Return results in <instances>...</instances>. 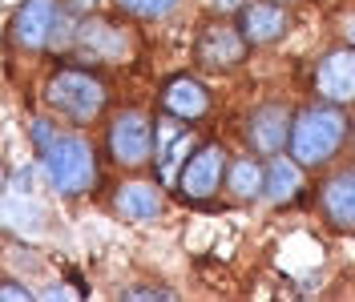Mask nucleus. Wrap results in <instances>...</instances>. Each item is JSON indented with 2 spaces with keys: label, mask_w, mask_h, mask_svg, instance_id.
I'll return each mask as SVG.
<instances>
[{
  "label": "nucleus",
  "mask_w": 355,
  "mask_h": 302,
  "mask_svg": "<svg viewBox=\"0 0 355 302\" xmlns=\"http://www.w3.org/2000/svg\"><path fill=\"white\" fill-rule=\"evenodd\" d=\"M347 137V117L339 113V105H311L303 109L295 121H291V157L303 166V170H315V166H327L339 145Z\"/></svg>",
  "instance_id": "1"
},
{
  "label": "nucleus",
  "mask_w": 355,
  "mask_h": 302,
  "mask_svg": "<svg viewBox=\"0 0 355 302\" xmlns=\"http://www.w3.org/2000/svg\"><path fill=\"white\" fill-rule=\"evenodd\" d=\"M105 101H110L105 81L89 69H61L44 81V105L69 117L73 125H93L105 113Z\"/></svg>",
  "instance_id": "2"
},
{
  "label": "nucleus",
  "mask_w": 355,
  "mask_h": 302,
  "mask_svg": "<svg viewBox=\"0 0 355 302\" xmlns=\"http://www.w3.org/2000/svg\"><path fill=\"white\" fill-rule=\"evenodd\" d=\"M44 173L53 181L57 194H85L89 186L97 181V157H93V145L81 141V137H57L49 150H41Z\"/></svg>",
  "instance_id": "3"
},
{
  "label": "nucleus",
  "mask_w": 355,
  "mask_h": 302,
  "mask_svg": "<svg viewBox=\"0 0 355 302\" xmlns=\"http://www.w3.org/2000/svg\"><path fill=\"white\" fill-rule=\"evenodd\" d=\"M154 121L146 117V113H137V109H125V113H117L110 125V137H105V145H110V157L117 166H141V161H150V153H154Z\"/></svg>",
  "instance_id": "4"
},
{
  "label": "nucleus",
  "mask_w": 355,
  "mask_h": 302,
  "mask_svg": "<svg viewBox=\"0 0 355 302\" xmlns=\"http://www.w3.org/2000/svg\"><path fill=\"white\" fill-rule=\"evenodd\" d=\"M315 93L331 105L355 101V44H339L315 65Z\"/></svg>",
  "instance_id": "5"
},
{
  "label": "nucleus",
  "mask_w": 355,
  "mask_h": 302,
  "mask_svg": "<svg viewBox=\"0 0 355 302\" xmlns=\"http://www.w3.org/2000/svg\"><path fill=\"white\" fill-rule=\"evenodd\" d=\"M222 173H226V161H222L218 145H198L190 153V161L182 166V173H178V190L190 202H206V197L218 194V186L226 181Z\"/></svg>",
  "instance_id": "6"
},
{
  "label": "nucleus",
  "mask_w": 355,
  "mask_h": 302,
  "mask_svg": "<svg viewBox=\"0 0 355 302\" xmlns=\"http://www.w3.org/2000/svg\"><path fill=\"white\" fill-rule=\"evenodd\" d=\"M246 37H243V28H234V24H226V21H210L206 28L198 33V44H194V53H198V61L206 69H234V65H243V57H246Z\"/></svg>",
  "instance_id": "7"
},
{
  "label": "nucleus",
  "mask_w": 355,
  "mask_h": 302,
  "mask_svg": "<svg viewBox=\"0 0 355 302\" xmlns=\"http://www.w3.org/2000/svg\"><path fill=\"white\" fill-rule=\"evenodd\" d=\"M61 21L57 0H24L12 17V44L24 53H41L44 44L53 41V28Z\"/></svg>",
  "instance_id": "8"
},
{
  "label": "nucleus",
  "mask_w": 355,
  "mask_h": 302,
  "mask_svg": "<svg viewBox=\"0 0 355 302\" xmlns=\"http://www.w3.org/2000/svg\"><path fill=\"white\" fill-rule=\"evenodd\" d=\"M206 109H210V93H206V85H202L198 77L178 73V77L166 81V89H162V113L194 125L198 117H206Z\"/></svg>",
  "instance_id": "9"
},
{
  "label": "nucleus",
  "mask_w": 355,
  "mask_h": 302,
  "mask_svg": "<svg viewBox=\"0 0 355 302\" xmlns=\"http://www.w3.org/2000/svg\"><path fill=\"white\" fill-rule=\"evenodd\" d=\"M287 8L283 4H275V0H246L243 4V12H239V28H243V37L254 48L259 44H275V41H283L287 37Z\"/></svg>",
  "instance_id": "10"
},
{
  "label": "nucleus",
  "mask_w": 355,
  "mask_h": 302,
  "mask_svg": "<svg viewBox=\"0 0 355 302\" xmlns=\"http://www.w3.org/2000/svg\"><path fill=\"white\" fill-rule=\"evenodd\" d=\"M157 177L162 181H174L182 166L190 161V130H186V121H178V117H157Z\"/></svg>",
  "instance_id": "11"
},
{
  "label": "nucleus",
  "mask_w": 355,
  "mask_h": 302,
  "mask_svg": "<svg viewBox=\"0 0 355 302\" xmlns=\"http://www.w3.org/2000/svg\"><path fill=\"white\" fill-rule=\"evenodd\" d=\"M291 117L287 105H259L246 121V137L254 153H279L291 141Z\"/></svg>",
  "instance_id": "12"
},
{
  "label": "nucleus",
  "mask_w": 355,
  "mask_h": 302,
  "mask_svg": "<svg viewBox=\"0 0 355 302\" xmlns=\"http://www.w3.org/2000/svg\"><path fill=\"white\" fill-rule=\"evenodd\" d=\"M77 48H81L85 57H93V61H121V57H130V53H125V48H130L125 33H121L117 24H110L105 17L81 21V28H77Z\"/></svg>",
  "instance_id": "13"
},
{
  "label": "nucleus",
  "mask_w": 355,
  "mask_h": 302,
  "mask_svg": "<svg viewBox=\"0 0 355 302\" xmlns=\"http://www.w3.org/2000/svg\"><path fill=\"white\" fill-rule=\"evenodd\" d=\"M323 217L335 230H355V170H339L319 194Z\"/></svg>",
  "instance_id": "14"
},
{
  "label": "nucleus",
  "mask_w": 355,
  "mask_h": 302,
  "mask_svg": "<svg viewBox=\"0 0 355 302\" xmlns=\"http://www.w3.org/2000/svg\"><path fill=\"white\" fill-rule=\"evenodd\" d=\"M113 206H117V214H125L130 222H150V217L162 214V190L150 186V181H125L113 194Z\"/></svg>",
  "instance_id": "15"
},
{
  "label": "nucleus",
  "mask_w": 355,
  "mask_h": 302,
  "mask_svg": "<svg viewBox=\"0 0 355 302\" xmlns=\"http://www.w3.org/2000/svg\"><path fill=\"white\" fill-rule=\"evenodd\" d=\"M226 190L234 197H243V202H250V197H259L266 190V170L254 157H239V161L226 166Z\"/></svg>",
  "instance_id": "16"
},
{
  "label": "nucleus",
  "mask_w": 355,
  "mask_h": 302,
  "mask_svg": "<svg viewBox=\"0 0 355 302\" xmlns=\"http://www.w3.org/2000/svg\"><path fill=\"white\" fill-rule=\"evenodd\" d=\"M303 166L295 161V157H275L270 166H266V190L263 194L270 197V202H287V197H295L299 194V186H303Z\"/></svg>",
  "instance_id": "17"
},
{
  "label": "nucleus",
  "mask_w": 355,
  "mask_h": 302,
  "mask_svg": "<svg viewBox=\"0 0 355 302\" xmlns=\"http://www.w3.org/2000/svg\"><path fill=\"white\" fill-rule=\"evenodd\" d=\"M178 0H117V8L125 17H137V21H157L166 12H174Z\"/></svg>",
  "instance_id": "18"
},
{
  "label": "nucleus",
  "mask_w": 355,
  "mask_h": 302,
  "mask_svg": "<svg viewBox=\"0 0 355 302\" xmlns=\"http://www.w3.org/2000/svg\"><path fill=\"white\" fill-rule=\"evenodd\" d=\"M57 137H61V133L53 130L49 121H33V141H37V150H49V145H53Z\"/></svg>",
  "instance_id": "19"
},
{
  "label": "nucleus",
  "mask_w": 355,
  "mask_h": 302,
  "mask_svg": "<svg viewBox=\"0 0 355 302\" xmlns=\"http://www.w3.org/2000/svg\"><path fill=\"white\" fill-rule=\"evenodd\" d=\"M121 299H174V290H166V286H133Z\"/></svg>",
  "instance_id": "20"
},
{
  "label": "nucleus",
  "mask_w": 355,
  "mask_h": 302,
  "mask_svg": "<svg viewBox=\"0 0 355 302\" xmlns=\"http://www.w3.org/2000/svg\"><path fill=\"white\" fill-rule=\"evenodd\" d=\"M0 299L4 302H28L33 294H28L24 286H17V282H0Z\"/></svg>",
  "instance_id": "21"
},
{
  "label": "nucleus",
  "mask_w": 355,
  "mask_h": 302,
  "mask_svg": "<svg viewBox=\"0 0 355 302\" xmlns=\"http://www.w3.org/2000/svg\"><path fill=\"white\" fill-rule=\"evenodd\" d=\"M243 4H246V0H214V8H218V12H243Z\"/></svg>",
  "instance_id": "22"
},
{
  "label": "nucleus",
  "mask_w": 355,
  "mask_h": 302,
  "mask_svg": "<svg viewBox=\"0 0 355 302\" xmlns=\"http://www.w3.org/2000/svg\"><path fill=\"white\" fill-rule=\"evenodd\" d=\"M343 33H347V44H355V12H347V21H343Z\"/></svg>",
  "instance_id": "23"
},
{
  "label": "nucleus",
  "mask_w": 355,
  "mask_h": 302,
  "mask_svg": "<svg viewBox=\"0 0 355 302\" xmlns=\"http://www.w3.org/2000/svg\"><path fill=\"white\" fill-rule=\"evenodd\" d=\"M275 4H295V0H275Z\"/></svg>",
  "instance_id": "24"
}]
</instances>
